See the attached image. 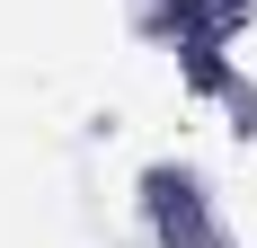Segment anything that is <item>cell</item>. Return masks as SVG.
Listing matches in <instances>:
<instances>
[{"instance_id":"cell-1","label":"cell","mask_w":257,"mask_h":248,"mask_svg":"<svg viewBox=\"0 0 257 248\" xmlns=\"http://www.w3.org/2000/svg\"><path fill=\"white\" fill-rule=\"evenodd\" d=\"M133 222H142L151 248H239L231 213H222V195H213V177L195 160H142V177H133Z\"/></svg>"},{"instance_id":"cell-2","label":"cell","mask_w":257,"mask_h":248,"mask_svg":"<svg viewBox=\"0 0 257 248\" xmlns=\"http://www.w3.org/2000/svg\"><path fill=\"white\" fill-rule=\"evenodd\" d=\"M257 27V0H133V36L160 53L178 45H239Z\"/></svg>"}]
</instances>
